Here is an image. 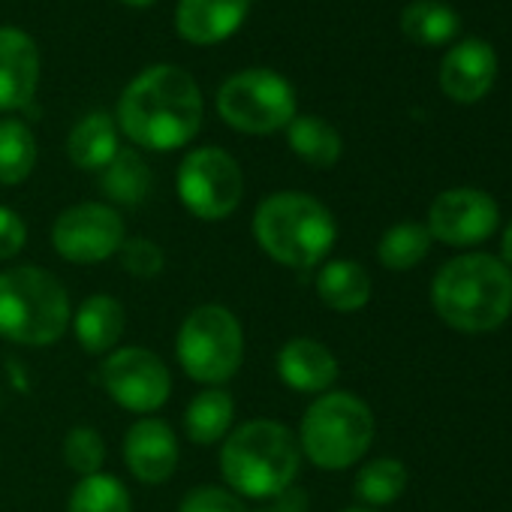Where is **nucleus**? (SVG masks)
I'll return each instance as SVG.
<instances>
[{
    "label": "nucleus",
    "instance_id": "f257e3e1",
    "mask_svg": "<svg viewBox=\"0 0 512 512\" xmlns=\"http://www.w3.org/2000/svg\"><path fill=\"white\" fill-rule=\"evenodd\" d=\"M115 124L139 148H184L202 127V91L181 67H148L124 88Z\"/></svg>",
    "mask_w": 512,
    "mask_h": 512
},
{
    "label": "nucleus",
    "instance_id": "f03ea898",
    "mask_svg": "<svg viewBox=\"0 0 512 512\" xmlns=\"http://www.w3.org/2000/svg\"><path fill=\"white\" fill-rule=\"evenodd\" d=\"M437 317L458 332H491L512 314V269L488 253L449 260L431 287Z\"/></svg>",
    "mask_w": 512,
    "mask_h": 512
},
{
    "label": "nucleus",
    "instance_id": "7ed1b4c3",
    "mask_svg": "<svg viewBox=\"0 0 512 512\" xmlns=\"http://www.w3.org/2000/svg\"><path fill=\"white\" fill-rule=\"evenodd\" d=\"M299 464V437L275 419L244 422L226 434L220 446V473L226 485L250 500H266L290 488Z\"/></svg>",
    "mask_w": 512,
    "mask_h": 512
},
{
    "label": "nucleus",
    "instance_id": "20e7f679",
    "mask_svg": "<svg viewBox=\"0 0 512 512\" xmlns=\"http://www.w3.org/2000/svg\"><path fill=\"white\" fill-rule=\"evenodd\" d=\"M253 238L275 263L290 269H314L335 247L338 223L320 199L284 190L256 205Z\"/></svg>",
    "mask_w": 512,
    "mask_h": 512
},
{
    "label": "nucleus",
    "instance_id": "39448f33",
    "mask_svg": "<svg viewBox=\"0 0 512 512\" xmlns=\"http://www.w3.org/2000/svg\"><path fill=\"white\" fill-rule=\"evenodd\" d=\"M70 296L64 284L40 266L0 272V338L22 347H49L70 326Z\"/></svg>",
    "mask_w": 512,
    "mask_h": 512
},
{
    "label": "nucleus",
    "instance_id": "423d86ee",
    "mask_svg": "<svg viewBox=\"0 0 512 512\" xmlns=\"http://www.w3.org/2000/svg\"><path fill=\"white\" fill-rule=\"evenodd\" d=\"M374 440L371 407L350 392H323L305 413L299 449L323 470L353 467Z\"/></svg>",
    "mask_w": 512,
    "mask_h": 512
},
{
    "label": "nucleus",
    "instance_id": "0eeeda50",
    "mask_svg": "<svg viewBox=\"0 0 512 512\" xmlns=\"http://www.w3.org/2000/svg\"><path fill=\"white\" fill-rule=\"evenodd\" d=\"M184 374L205 386H220L238 374L244 359V332L238 317L223 305H202L187 314L175 341Z\"/></svg>",
    "mask_w": 512,
    "mask_h": 512
},
{
    "label": "nucleus",
    "instance_id": "6e6552de",
    "mask_svg": "<svg viewBox=\"0 0 512 512\" xmlns=\"http://www.w3.org/2000/svg\"><path fill=\"white\" fill-rule=\"evenodd\" d=\"M217 115L238 133L269 136L296 118V91L275 70H241L220 85Z\"/></svg>",
    "mask_w": 512,
    "mask_h": 512
},
{
    "label": "nucleus",
    "instance_id": "1a4fd4ad",
    "mask_svg": "<svg viewBox=\"0 0 512 512\" xmlns=\"http://www.w3.org/2000/svg\"><path fill=\"white\" fill-rule=\"evenodd\" d=\"M178 196L184 208L199 220L229 217L244 196V175L232 154L205 145L190 151L178 166Z\"/></svg>",
    "mask_w": 512,
    "mask_h": 512
},
{
    "label": "nucleus",
    "instance_id": "9d476101",
    "mask_svg": "<svg viewBox=\"0 0 512 512\" xmlns=\"http://www.w3.org/2000/svg\"><path fill=\"white\" fill-rule=\"evenodd\" d=\"M127 241L124 220L112 205L79 202L58 214L52 226V244L67 263L91 266L103 263L121 250Z\"/></svg>",
    "mask_w": 512,
    "mask_h": 512
},
{
    "label": "nucleus",
    "instance_id": "9b49d317",
    "mask_svg": "<svg viewBox=\"0 0 512 512\" xmlns=\"http://www.w3.org/2000/svg\"><path fill=\"white\" fill-rule=\"evenodd\" d=\"M109 398L130 413H154L169 401L172 374L166 362L145 347L115 350L100 371Z\"/></svg>",
    "mask_w": 512,
    "mask_h": 512
},
{
    "label": "nucleus",
    "instance_id": "f8f14e48",
    "mask_svg": "<svg viewBox=\"0 0 512 512\" xmlns=\"http://www.w3.org/2000/svg\"><path fill=\"white\" fill-rule=\"evenodd\" d=\"M497 220H500V208L485 190L455 187L431 202L428 235L452 247H467L485 241L497 229Z\"/></svg>",
    "mask_w": 512,
    "mask_h": 512
},
{
    "label": "nucleus",
    "instance_id": "ddd939ff",
    "mask_svg": "<svg viewBox=\"0 0 512 512\" xmlns=\"http://www.w3.org/2000/svg\"><path fill=\"white\" fill-rule=\"evenodd\" d=\"M497 79V52L485 40L455 43L440 64V88L455 103L482 100Z\"/></svg>",
    "mask_w": 512,
    "mask_h": 512
},
{
    "label": "nucleus",
    "instance_id": "4468645a",
    "mask_svg": "<svg viewBox=\"0 0 512 512\" xmlns=\"http://www.w3.org/2000/svg\"><path fill=\"white\" fill-rule=\"evenodd\" d=\"M124 461L139 482L163 485L178 467L175 431L163 419H154V416L133 422L124 437Z\"/></svg>",
    "mask_w": 512,
    "mask_h": 512
},
{
    "label": "nucleus",
    "instance_id": "2eb2a0df",
    "mask_svg": "<svg viewBox=\"0 0 512 512\" xmlns=\"http://www.w3.org/2000/svg\"><path fill=\"white\" fill-rule=\"evenodd\" d=\"M40 85V52L31 34L0 28V112L25 109Z\"/></svg>",
    "mask_w": 512,
    "mask_h": 512
},
{
    "label": "nucleus",
    "instance_id": "dca6fc26",
    "mask_svg": "<svg viewBox=\"0 0 512 512\" xmlns=\"http://www.w3.org/2000/svg\"><path fill=\"white\" fill-rule=\"evenodd\" d=\"M250 0H178L175 28L190 46H217L247 19Z\"/></svg>",
    "mask_w": 512,
    "mask_h": 512
},
{
    "label": "nucleus",
    "instance_id": "f3484780",
    "mask_svg": "<svg viewBox=\"0 0 512 512\" xmlns=\"http://www.w3.org/2000/svg\"><path fill=\"white\" fill-rule=\"evenodd\" d=\"M278 374L296 392L323 395L338 380V359L314 338H293L278 353Z\"/></svg>",
    "mask_w": 512,
    "mask_h": 512
},
{
    "label": "nucleus",
    "instance_id": "a211bd4d",
    "mask_svg": "<svg viewBox=\"0 0 512 512\" xmlns=\"http://www.w3.org/2000/svg\"><path fill=\"white\" fill-rule=\"evenodd\" d=\"M73 326H76V341L82 344V350L100 356L118 347L124 326H127V314L118 299L97 293L79 305Z\"/></svg>",
    "mask_w": 512,
    "mask_h": 512
},
{
    "label": "nucleus",
    "instance_id": "6ab92c4d",
    "mask_svg": "<svg viewBox=\"0 0 512 512\" xmlns=\"http://www.w3.org/2000/svg\"><path fill=\"white\" fill-rule=\"evenodd\" d=\"M121 151L118 145V124L106 112H91L85 115L67 139V154L79 169L88 172H103L112 157Z\"/></svg>",
    "mask_w": 512,
    "mask_h": 512
},
{
    "label": "nucleus",
    "instance_id": "aec40b11",
    "mask_svg": "<svg viewBox=\"0 0 512 512\" xmlns=\"http://www.w3.org/2000/svg\"><path fill=\"white\" fill-rule=\"evenodd\" d=\"M317 296L341 314H353L371 299V278L353 260H332L317 275Z\"/></svg>",
    "mask_w": 512,
    "mask_h": 512
},
{
    "label": "nucleus",
    "instance_id": "412c9836",
    "mask_svg": "<svg viewBox=\"0 0 512 512\" xmlns=\"http://www.w3.org/2000/svg\"><path fill=\"white\" fill-rule=\"evenodd\" d=\"M232 416H235V404L232 395L220 386L202 389L184 413V428L187 437L199 446H211L226 440L229 428H232Z\"/></svg>",
    "mask_w": 512,
    "mask_h": 512
},
{
    "label": "nucleus",
    "instance_id": "4be33fe9",
    "mask_svg": "<svg viewBox=\"0 0 512 512\" xmlns=\"http://www.w3.org/2000/svg\"><path fill=\"white\" fill-rule=\"evenodd\" d=\"M401 31L416 46H446L458 37V13L443 0H413L401 13Z\"/></svg>",
    "mask_w": 512,
    "mask_h": 512
},
{
    "label": "nucleus",
    "instance_id": "5701e85b",
    "mask_svg": "<svg viewBox=\"0 0 512 512\" xmlns=\"http://www.w3.org/2000/svg\"><path fill=\"white\" fill-rule=\"evenodd\" d=\"M287 142L296 157H302L308 166H317V169L335 166L344 151L341 133L329 121L314 118V115H296L287 127Z\"/></svg>",
    "mask_w": 512,
    "mask_h": 512
},
{
    "label": "nucleus",
    "instance_id": "b1692460",
    "mask_svg": "<svg viewBox=\"0 0 512 512\" xmlns=\"http://www.w3.org/2000/svg\"><path fill=\"white\" fill-rule=\"evenodd\" d=\"M103 193L118 205H139L151 190V169L139 151L121 148L100 175Z\"/></svg>",
    "mask_w": 512,
    "mask_h": 512
},
{
    "label": "nucleus",
    "instance_id": "393cba45",
    "mask_svg": "<svg viewBox=\"0 0 512 512\" xmlns=\"http://www.w3.org/2000/svg\"><path fill=\"white\" fill-rule=\"evenodd\" d=\"M37 166V139L28 124L16 118L0 121V184L16 187Z\"/></svg>",
    "mask_w": 512,
    "mask_h": 512
},
{
    "label": "nucleus",
    "instance_id": "a878e982",
    "mask_svg": "<svg viewBox=\"0 0 512 512\" xmlns=\"http://www.w3.org/2000/svg\"><path fill=\"white\" fill-rule=\"evenodd\" d=\"M431 247V235L425 226L419 223H395L383 238H380V247H377V256L380 263L389 269V272H407L413 266H419L425 260V253Z\"/></svg>",
    "mask_w": 512,
    "mask_h": 512
},
{
    "label": "nucleus",
    "instance_id": "bb28decb",
    "mask_svg": "<svg viewBox=\"0 0 512 512\" xmlns=\"http://www.w3.org/2000/svg\"><path fill=\"white\" fill-rule=\"evenodd\" d=\"M67 512H130V491L112 473L82 476L70 494Z\"/></svg>",
    "mask_w": 512,
    "mask_h": 512
},
{
    "label": "nucleus",
    "instance_id": "cd10ccee",
    "mask_svg": "<svg viewBox=\"0 0 512 512\" xmlns=\"http://www.w3.org/2000/svg\"><path fill=\"white\" fill-rule=\"evenodd\" d=\"M407 488V470L395 458H377L365 464L356 476V494L371 506H386Z\"/></svg>",
    "mask_w": 512,
    "mask_h": 512
},
{
    "label": "nucleus",
    "instance_id": "c85d7f7f",
    "mask_svg": "<svg viewBox=\"0 0 512 512\" xmlns=\"http://www.w3.org/2000/svg\"><path fill=\"white\" fill-rule=\"evenodd\" d=\"M64 458L67 467L76 470L79 476H94L100 473L103 461H106V443L94 428H73L64 440Z\"/></svg>",
    "mask_w": 512,
    "mask_h": 512
},
{
    "label": "nucleus",
    "instance_id": "c756f323",
    "mask_svg": "<svg viewBox=\"0 0 512 512\" xmlns=\"http://www.w3.org/2000/svg\"><path fill=\"white\" fill-rule=\"evenodd\" d=\"M121 266L133 278H157L163 269V250L151 238H130L121 244Z\"/></svg>",
    "mask_w": 512,
    "mask_h": 512
},
{
    "label": "nucleus",
    "instance_id": "7c9ffc66",
    "mask_svg": "<svg viewBox=\"0 0 512 512\" xmlns=\"http://www.w3.org/2000/svg\"><path fill=\"white\" fill-rule=\"evenodd\" d=\"M178 512H247L241 497L220 485H199L184 494Z\"/></svg>",
    "mask_w": 512,
    "mask_h": 512
},
{
    "label": "nucleus",
    "instance_id": "2f4dec72",
    "mask_svg": "<svg viewBox=\"0 0 512 512\" xmlns=\"http://www.w3.org/2000/svg\"><path fill=\"white\" fill-rule=\"evenodd\" d=\"M25 241H28V226H25V220H22L13 208L0 205V263H4V260H13V256H19L22 247H25Z\"/></svg>",
    "mask_w": 512,
    "mask_h": 512
},
{
    "label": "nucleus",
    "instance_id": "473e14b6",
    "mask_svg": "<svg viewBox=\"0 0 512 512\" xmlns=\"http://www.w3.org/2000/svg\"><path fill=\"white\" fill-rule=\"evenodd\" d=\"M247 512H308V494H305L302 488L290 485V488H284V491L266 497L260 506H253V509H247Z\"/></svg>",
    "mask_w": 512,
    "mask_h": 512
},
{
    "label": "nucleus",
    "instance_id": "72a5a7b5",
    "mask_svg": "<svg viewBox=\"0 0 512 512\" xmlns=\"http://www.w3.org/2000/svg\"><path fill=\"white\" fill-rule=\"evenodd\" d=\"M503 263L512 266V223H509L506 232H503Z\"/></svg>",
    "mask_w": 512,
    "mask_h": 512
},
{
    "label": "nucleus",
    "instance_id": "f704fd0d",
    "mask_svg": "<svg viewBox=\"0 0 512 512\" xmlns=\"http://www.w3.org/2000/svg\"><path fill=\"white\" fill-rule=\"evenodd\" d=\"M121 4H127V7H151V4H157V0H121Z\"/></svg>",
    "mask_w": 512,
    "mask_h": 512
},
{
    "label": "nucleus",
    "instance_id": "c9c22d12",
    "mask_svg": "<svg viewBox=\"0 0 512 512\" xmlns=\"http://www.w3.org/2000/svg\"><path fill=\"white\" fill-rule=\"evenodd\" d=\"M344 512H377V509H362V506H356V509H344Z\"/></svg>",
    "mask_w": 512,
    "mask_h": 512
}]
</instances>
